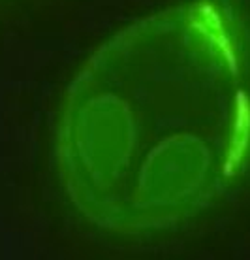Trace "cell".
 <instances>
[{
	"mask_svg": "<svg viewBox=\"0 0 250 260\" xmlns=\"http://www.w3.org/2000/svg\"><path fill=\"white\" fill-rule=\"evenodd\" d=\"M248 140H250V104H248V98L241 92L237 100L233 138H231V145H230V151H228V158H226V174L228 176L233 174V170L241 164L243 155L246 153V147H248Z\"/></svg>",
	"mask_w": 250,
	"mask_h": 260,
	"instance_id": "cell-1",
	"label": "cell"
}]
</instances>
